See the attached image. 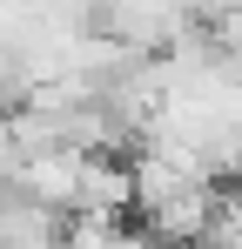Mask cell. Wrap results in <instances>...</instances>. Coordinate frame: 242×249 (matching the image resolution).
Returning <instances> with one entry per match:
<instances>
[{"label":"cell","instance_id":"cell-1","mask_svg":"<svg viewBox=\"0 0 242 249\" xmlns=\"http://www.w3.org/2000/svg\"><path fill=\"white\" fill-rule=\"evenodd\" d=\"M215 222H222V189L215 182H195V189H182L175 202H161L155 215H141V229L168 249H195L215 236Z\"/></svg>","mask_w":242,"mask_h":249},{"label":"cell","instance_id":"cell-2","mask_svg":"<svg viewBox=\"0 0 242 249\" xmlns=\"http://www.w3.org/2000/svg\"><path fill=\"white\" fill-rule=\"evenodd\" d=\"M128 209V162L115 155H81V175H74V202L68 215H101V222H121Z\"/></svg>","mask_w":242,"mask_h":249},{"label":"cell","instance_id":"cell-3","mask_svg":"<svg viewBox=\"0 0 242 249\" xmlns=\"http://www.w3.org/2000/svg\"><path fill=\"white\" fill-rule=\"evenodd\" d=\"M115 249H168V243H155L148 229H121V236H115Z\"/></svg>","mask_w":242,"mask_h":249}]
</instances>
